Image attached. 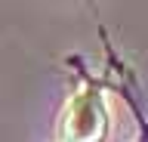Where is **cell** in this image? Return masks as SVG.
<instances>
[{
    "instance_id": "1",
    "label": "cell",
    "mask_w": 148,
    "mask_h": 142,
    "mask_svg": "<svg viewBox=\"0 0 148 142\" xmlns=\"http://www.w3.org/2000/svg\"><path fill=\"white\" fill-rule=\"evenodd\" d=\"M108 130V114L96 90H80L71 96L62 117V139L65 142H102Z\"/></svg>"
}]
</instances>
